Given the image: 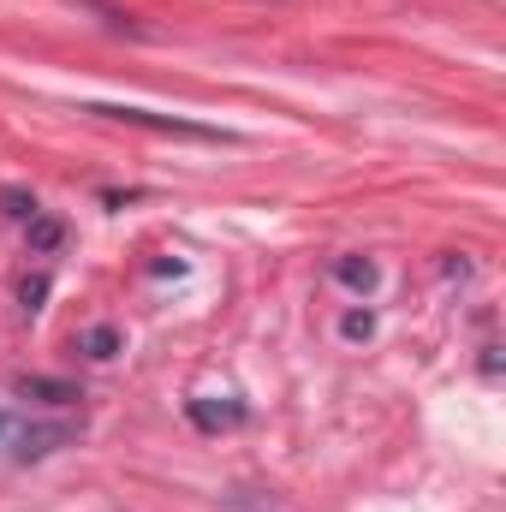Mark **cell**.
<instances>
[{
    "label": "cell",
    "mask_w": 506,
    "mask_h": 512,
    "mask_svg": "<svg viewBox=\"0 0 506 512\" xmlns=\"http://www.w3.org/2000/svg\"><path fill=\"white\" fill-rule=\"evenodd\" d=\"M84 114H102V120L143 126V131H167V137H203V143H215V137H221L215 126H197V120H173V114H149V108H108V102H90Z\"/></svg>",
    "instance_id": "cell-1"
},
{
    "label": "cell",
    "mask_w": 506,
    "mask_h": 512,
    "mask_svg": "<svg viewBox=\"0 0 506 512\" xmlns=\"http://www.w3.org/2000/svg\"><path fill=\"white\" fill-rule=\"evenodd\" d=\"M239 417H245L239 405H215V399H191V423H197V429H233Z\"/></svg>",
    "instance_id": "cell-2"
},
{
    "label": "cell",
    "mask_w": 506,
    "mask_h": 512,
    "mask_svg": "<svg viewBox=\"0 0 506 512\" xmlns=\"http://www.w3.org/2000/svg\"><path fill=\"white\" fill-rule=\"evenodd\" d=\"M18 393H24V399H42V405H72V399H78L72 382H42V376H24Z\"/></svg>",
    "instance_id": "cell-3"
},
{
    "label": "cell",
    "mask_w": 506,
    "mask_h": 512,
    "mask_svg": "<svg viewBox=\"0 0 506 512\" xmlns=\"http://www.w3.org/2000/svg\"><path fill=\"white\" fill-rule=\"evenodd\" d=\"M334 274H340L352 292H370V286H376V262H370V256H340Z\"/></svg>",
    "instance_id": "cell-4"
},
{
    "label": "cell",
    "mask_w": 506,
    "mask_h": 512,
    "mask_svg": "<svg viewBox=\"0 0 506 512\" xmlns=\"http://www.w3.org/2000/svg\"><path fill=\"white\" fill-rule=\"evenodd\" d=\"M60 239H66V227L54 215H30V251H54Z\"/></svg>",
    "instance_id": "cell-5"
},
{
    "label": "cell",
    "mask_w": 506,
    "mask_h": 512,
    "mask_svg": "<svg viewBox=\"0 0 506 512\" xmlns=\"http://www.w3.org/2000/svg\"><path fill=\"white\" fill-rule=\"evenodd\" d=\"M78 346H84L90 358H114V352H120V334H114V328H90Z\"/></svg>",
    "instance_id": "cell-6"
},
{
    "label": "cell",
    "mask_w": 506,
    "mask_h": 512,
    "mask_svg": "<svg viewBox=\"0 0 506 512\" xmlns=\"http://www.w3.org/2000/svg\"><path fill=\"white\" fill-rule=\"evenodd\" d=\"M18 298H24V310H42V298H48V274L24 280V286H18Z\"/></svg>",
    "instance_id": "cell-7"
},
{
    "label": "cell",
    "mask_w": 506,
    "mask_h": 512,
    "mask_svg": "<svg viewBox=\"0 0 506 512\" xmlns=\"http://www.w3.org/2000/svg\"><path fill=\"white\" fill-rule=\"evenodd\" d=\"M24 429H30L24 417H12V411H0V441H18V447H24Z\"/></svg>",
    "instance_id": "cell-8"
},
{
    "label": "cell",
    "mask_w": 506,
    "mask_h": 512,
    "mask_svg": "<svg viewBox=\"0 0 506 512\" xmlns=\"http://www.w3.org/2000/svg\"><path fill=\"white\" fill-rule=\"evenodd\" d=\"M370 328H376V322H370V310H352V316H346V334H352V340H364Z\"/></svg>",
    "instance_id": "cell-9"
}]
</instances>
